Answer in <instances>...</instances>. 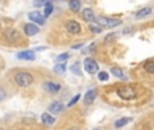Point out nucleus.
I'll return each instance as SVG.
<instances>
[{
    "mask_svg": "<svg viewBox=\"0 0 154 130\" xmlns=\"http://www.w3.org/2000/svg\"><path fill=\"white\" fill-rule=\"evenodd\" d=\"M15 81L19 87L22 88H26V87H30L34 81V77H32L31 73L29 72H19V73L15 75Z\"/></svg>",
    "mask_w": 154,
    "mask_h": 130,
    "instance_id": "nucleus-1",
    "label": "nucleus"
},
{
    "mask_svg": "<svg viewBox=\"0 0 154 130\" xmlns=\"http://www.w3.org/2000/svg\"><path fill=\"white\" fill-rule=\"evenodd\" d=\"M118 95L125 100H131V99L137 98V91L133 87H122L118 90Z\"/></svg>",
    "mask_w": 154,
    "mask_h": 130,
    "instance_id": "nucleus-2",
    "label": "nucleus"
},
{
    "mask_svg": "<svg viewBox=\"0 0 154 130\" xmlns=\"http://www.w3.org/2000/svg\"><path fill=\"white\" fill-rule=\"evenodd\" d=\"M84 69H85L87 73L95 75L96 72H97V69H99V65H97V62L92 59V57H87V59L84 60Z\"/></svg>",
    "mask_w": 154,
    "mask_h": 130,
    "instance_id": "nucleus-3",
    "label": "nucleus"
},
{
    "mask_svg": "<svg viewBox=\"0 0 154 130\" xmlns=\"http://www.w3.org/2000/svg\"><path fill=\"white\" fill-rule=\"evenodd\" d=\"M120 23H122V21H120V19L106 18V16H100V18H99V24H100V26H103V27H108V29L119 26Z\"/></svg>",
    "mask_w": 154,
    "mask_h": 130,
    "instance_id": "nucleus-4",
    "label": "nucleus"
},
{
    "mask_svg": "<svg viewBox=\"0 0 154 130\" xmlns=\"http://www.w3.org/2000/svg\"><path fill=\"white\" fill-rule=\"evenodd\" d=\"M19 60H26V61H32L35 60V52L34 50H24V52H20V53L16 54Z\"/></svg>",
    "mask_w": 154,
    "mask_h": 130,
    "instance_id": "nucleus-5",
    "label": "nucleus"
},
{
    "mask_svg": "<svg viewBox=\"0 0 154 130\" xmlns=\"http://www.w3.org/2000/svg\"><path fill=\"white\" fill-rule=\"evenodd\" d=\"M43 88H45V91H48V92H50V94H57L61 90V85L57 84V83H53V81H46L45 84H43Z\"/></svg>",
    "mask_w": 154,
    "mask_h": 130,
    "instance_id": "nucleus-6",
    "label": "nucleus"
},
{
    "mask_svg": "<svg viewBox=\"0 0 154 130\" xmlns=\"http://www.w3.org/2000/svg\"><path fill=\"white\" fill-rule=\"evenodd\" d=\"M29 19L31 22H35V23L38 24H43L45 23V18H43L42 15H41L39 12H37V11H32V12L29 14Z\"/></svg>",
    "mask_w": 154,
    "mask_h": 130,
    "instance_id": "nucleus-7",
    "label": "nucleus"
},
{
    "mask_svg": "<svg viewBox=\"0 0 154 130\" xmlns=\"http://www.w3.org/2000/svg\"><path fill=\"white\" fill-rule=\"evenodd\" d=\"M24 33H26L27 37H32V35H35V34L39 33V29H38V26H35V24L29 23V24L24 26Z\"/></svg>",
    "mask_w": 154,
    "mask_h": 130,
    "instance_id": "nucleus-8",
    "label": "nucleus"
},
{
    "mask_svg": "<svg viewBox=\"0 0 154 130\" xmlns=\"http://www.w3.org/2000/svg\"><path fill=\"white\" fill-rule=\"evenodd\" d=\"M62 110H64V104H62L61 102H53V103L49 106V111H50L51 114H60V113H62Z\"/></svg>",
    "mask_w": 154,
    "mask_h": 130,
    "instance_id": "nucleus-9",
    "label": "nucleus"
},
{
    "mask_svg": "<svg viewBox=\"0 0 154 130\" xmlns=\"http://www.w3.org/2000/svg\"><path fill=\"white\" fill-rule=\"evenodd\" d=\"M66 29H68V31L72 33V34H79L81 27H80V24L77 23L76 21H69L66 23Z\"/></svg>",
    "mask_w": 154,
    "mask_h": 130,
    "instance_id": "nucleus-10",
    "label": "nucleus"
},
{
    "mask_svg": "<svg viewBox=\"0 0 154 130\" xmlns=\"http://www.w3.org/2000/svg\"><path fill=\"white\" fill-rule=\"evenodd\" d=\"M82 18H84V21H87L88 23H93V22H96L95 14H93V11L91 10V8H85V10L82 11Z\"/></svg>",
    "mask_w": 154,
    "mask_h": 130,
    "instance_id": "nucleus-11",
    "label": "nucleus"
},
{
    "mask_svg": "<svg viewBox=\"0 0 154 130\" xmlns=\"http://www.w3.org/2000/svg\"><path fill=\"white\" fill-rule=\"evenodd\" d=\"M96 96H97L96 90H89L87 94H85V96H84V103L85 104H92L93 100L96 99Z\"/></svg>",
    "mask_w": 154,
    "mask_h": 130,
    "instance_id": "nucleus-12",
    "label": "nucleus"
},
{
    "mask_svg": "<svg viewBox=\"0 0 154 130\" xmlns=\"http://www.w3.org/2000/svg\"><path fill=\"white\" fill-rule=\"evenodd\" d=\"M5 38H7L10 42H14V41L19 40V33L16 30H7L5 31Z\"/></svg>",
    "mask_w": 154,
    "mask_h": 130,
    "instance_id": "nucleus-13",
    "label": "nucleus"
},
{
    "mask_svg": "<svg viewBox=\"0 0 154 130\" xmlns=\"http://www.w3.org/2000/svg\"><path fill=\"white\" fill-rule=\"evenodd\" d=\"M41 119H42V122L45 123V125L48 126H51L54 122H56V119H54V117H51L49 113H43L42 117H41Z\"/></svg>",
    "mask_w": 154,
    "mask_h": 130,
    "instance_id": "nucleus-14",
    "label": "nucleus"
},
{
    "mask_svg": "<svg viewBox=\"0 0 154 130\" xmlns=\"http://www.w3.org/2000/svg\"><path fill=\"white\" fill-rule=\"evenodd\" d=\"M150 14H152V8L146 7V8H142L141 11H138L135 16H137V19H142V18H145V16L150 15Z\"/></svg>",
    "mask_w": 154,
    "mask_h": 130,
    "instance_id": "nucleus-15",
    "label": "nucleus"
},
{
    "mask_svg": "<svg viewBox=\"0 0 154 130\" xmlns=\"http://www.w3.org/2000/svg\"><path fill=\"white\" fill-rule=\"evenodd\" d=\"M69 7L73 12H79V10L81 8V3H80V0H70Z\"/></svg>",
    "mask_w": 154,
    "mask_h": 130,
    "instance_id": "nucleus-16",
    "label": "nucleus"
},
{
    "mask_svg": "<svg viewBox=\"0 0 154 130\" xmlns=\"http://www.w3.org/2000/svg\"><path fill=\"white\" fill-rule=\"evenodd\" d=\"M131 121V118H128V117H125V118H120V119H118L116 122H115V128L116 129H119V128H123L125 125H127L128 122Z\"/></svg>",
    "mask_w": 154,
    "mask_h": 130,
    "instance_id": "nucleus-17",
    "label": "nucleus"
},
{
    "mask_svg": "<svg viewBox=\"0 0 154 130\" xmlns=\"http://www.w3.org/2000/svg\"><path fill=\"white\" fill-rule=\"evenodd\" d=\"M53 71L58 75H62L65 71H66V64H65V62H62V64H57L56 66H54Z\"/></svg>",
    "mask_w": 154,
    "mask_h": 130,
    "instance_id": "nucleus-18",
    "label": "nucleus"
},
{
    "mask_svg": "<svg viewBox=\"0 0 154 130\" xmlns=\"http://www.w3.org/2000/svg\"><path fill=\"white\" fill-rule=\"evenodd\" d=\"M80 65H81L80 62H75V64L72 65V68H70V71H72L76 76H81V66Z\"/></svg>",
    "mask_w": 154,
    "mask_h": 130,
    "instance_id": "nucleus-19",
    "label": "nucleus"
},
{
    "mask_svg": "<svg viewBox=\"0 0 154 130\" xmlns=\"http://www.w3.org/2000/svg\"><path fill=\"white\" fill-rule=\"evenodd\" d=\"M69 57H70L69 53H62L61 56H58L56 60H57V62H58V64H62V62H66L68 60H69Z\"/></svg>",
    "mask_w": 154,
    "mask_h": 130,
    "instance_id": "nucleus-20",
    "label": "nucleus"
},
{
    "mask_svg": "<svg viewBox=\"0 0 154 130\" xmlns=\"http://www.w3.org/2000/svg\"><path fill=\"white\" fill-rule=\"evenodd\" d=\"M53 12V4L51 3H48V4H45V12H43V18H48L50 14Z\"/></svg>",
    "mask_w": 154,
    "mask_h": 130,
    "instance_id": "nucleus-21",
    "label": "nucleus"
},
{
    "mask_svg": "<svg viewBox=\"0 0 154 130\" xmlns=\"http://www.w3.org/2000/svg\"><path fill=\"white\" fill-rule=\"evenodd\" d=\"M143 66H145V69H146L147 73H150V75L154 73V62L153 61H147Z\"/></svg>",
    "mask_w": 154,
    "mask_h": 130,
    "instance_id": "nucleus-22",
    "label": "nucleus"
},
{
    "mask_svg": "<svg viewBox=\"0 0 154 130\" xmlns=\"http://www.w3.org/2000/svg\"><path fill=\"white\" fill-rule=\"evenodd\" d=\"M111 73L114 75V76L119 77V79H122V77H123V72H122V69H119V68H112L111 69Z\"/></svg>",
    "mask_w": 154,
    "mask_h": 130,
    "instance_id": "nucleus-23",
    "label": "nucleus"
},
{
    "mask_svg": "<svg viewBox=\"0 0 154 130\" xmlns=\"http://www.w3.org/2000/svg\"><path fill=\"white\" fill-rule=\"evenodd\" d=\"M97 77L101 81H107V80H108V73H107V72H99Z\"/></svg>",
    "mask_w": 154,
    "mask_h": 130,
    "instance_id": "nucleus-24",
    "label": "nucleus"
},
{
    "mask_svg": "<svg viewBox=\"0 0 154 130\" xmlns=\"http://www.w3.org/2000/svg\"><path fill=\"white\" fill-rule=\"evenodd\" d=\"M80 98H81V95H80V94H79V95H75V96H73V99H72V100H70L69 103H68V107H72L75 103H77Z\"/></svg>",
    "mask_w": 154,
    "mask_h": 130,
    "instance_id": "nucleus-25",
    "label": "nucleus"
},
{
    "mask_svg": "<svg viewBox=\"0 0 154 130\" xmlns=\"http://www.w3.org/2000/svg\"><path fill=\"white\" fill-rule=\"evenodd\" d=\"M89 29L92 30L93 33H96V34H99V33H101V27H97V26H93V24H89Z\"/></svg>",
    "mask_w": 154,
    "mask_h": 130,
    "instance_id": "nucleus-26",
    "label": "nucleus"
},
{
    "mask_svg": "<svg viewBox=\"0 0 154 130\" xmlns=\"http://www.w3.org/2000/svg\"><path fill=\"white\" fill-rule=\"evenodd\" d=\"M114 38H115V34H114V33H112V34H108V35L106 37V40H104V42L107 43V42H109V41H112Z\"/></svg>",
    "mask_w": 154,
    "mask_h": 130,
    "instance_id": "nucleus-27",
    "label": "nucleus"
},
{
    "mask_svg": "<svg viewBox=\"0 0 154 130\" xmlns=\"http://www.w3.org/2000/svg\"><path fill=\"white\" fill-rule=\"evenodd\" d=\"M34 5L35 7H41V5H45L43 0H34Z\"/></svg>",
    "mask_w": 154,
    "mask_h": 130,
    "instance_id": "nucleus-28",
    "label": "nucleus"
},
{
    "mask_svg": "<svg viewBox=\"0 0 154 130\" xmlns=\"http://www.w3.org/2000/svg\"><path fill=\"white\" fill-rule=\"evenodd\" d=\"M4 98H5V91L3 90V88H0V102H2Z\"/></svg>",
    "mask_w": 154,
    "mask_h": 130,
    "instance_id": "nucleus-29",
    "label": "nucleus"
},
{
    "mask_svg": "<svg viewBox=\"0 0 154 130\" xmlns=\"http://www.w3.org/2000/svg\"><path fill=\"white\" fill-rule=\"evenodd\" d=\"M81 46H82V43H79V45H75V46H73V49H80Z\"/></svg>",
    "mask_w": 154,
    "mask_h": 130,
    "instance_id": "nucleus-30",
    "label": "nucleus"
},
{
    "mask_svg": "<svg viewBox=\"0 0 154 130\" xmlns=\"http://www.w3.org/2000/svg\"><path fill=\"white\" fill-rule=\"evenodd\" d=\"M69 130H80L79 128H72V129H69Z\"/></svg>",
    "mask_w": 154,
    "mask_h": 130,
    "instance_id": "nucleus-31",
    "label": "nucleus"
},
{
    "mask_svg": "<svg viewBox=\"0 0 154 130\" xmlns=\"http://www.w3.org/2000/svg\"><path fill=\"white\" fill-rule=\"evenodd\" d=\"M0 130H4V129H3V128H0Z\"/></svg>",
    "mask_w": 154,
    "mask_h": 130,
    "instance_id": "nucleus-32",
    "label": "nucleus"
},
{
    "mask_svg": "<svg viewBox=\"0 0 154 130\" xmlns=\"http://www.w3.org/2000/svg\"><path fill=\"white\" fill-rule=\"evenodd\" d=\"M95 130H97V129H95Z\"/></svg>",
    "mask_w": 154,
    "mask_h": 130,
    "instance_id": "nucleus-33",
    "label": "nucleus"
}]
</instances>
